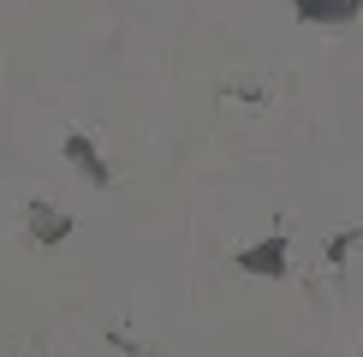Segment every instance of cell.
Returning a JSON list of instances; mask_svg holds the SVG:
<instances>
[{
  "instance_id": "cell-2",
  "label": "cell",
  "mask_w": 363,
  "mask_h": 357,
  "mask_svg": "<svg viewBox=\"0 0 363 357\" xmlns=\"http://www.w3.org/2000/svg\"><path fill=\"white\" fill-rule=\"evenodd\" d=\"M66 155L78 161V167H84L89 178H96V185H101V178H108V167H101V161H96V149H89V137H78V131H72V137H66Z\"/></svg>"
},
{
  "instance_id": "cell-1",
  "label": "cell",
  "mask_w": 363,
  "mask_h": 357,
  "mask_svg": "<svg viewBox=\"0 0 363 357\" xmlns=\"http://www.w3.org/2000/svg\"><path fill=\"white\" fill-rule=\"evenodd\" d=\"M24 220H30V238H36V244H60V238L72 232V215H60V208L42 203V197L24 208Z\"/></svg>"
}]
</instances>
